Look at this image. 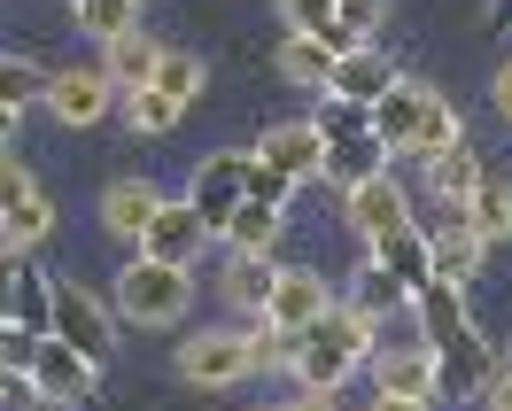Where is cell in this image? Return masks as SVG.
Returning a JSON list of instances; mask_svg holds the SVG:
<instances>
[{
    "label": "cell",
    "instance_id": "1",
    "mask_svg": "<svg viewBox=\"0 0 512 411\" xmlns=\"http://www.w3.org/2000/svg\"><path fill=\"white\" fill-rule=\"evenodd\" d=\"M187 311H194L187 264H156V256L132 249V264L117 272V318H132V326H179Z\"/></svg>",
    "mask_w": 512,
    "mask_h": 411
},
{
    "label": "cell",
    "instance_id": "2",
    "mask_svg": "<svg viewBox=\"0 0 512 411\" xmlns=\"http://www.w3.org/2000/svg\"><path fill=\"white\" fill-rule=\"evenodd\" d=\"M249 373H264L256 365V334H241V326H202V334H187L179 342V380L187 388H241Z\"/></svg>",
    "mask_w": 512,
    "mask_h": 411
},
{
    "label": "cell",
    "instance_id": "3",
    "mask_svg": "<svg viewBox=\"0 0 512 411\" xmlns=\"http://www.w3.org/2000/svg\"><path fill=\"white\" fill-rule=\"evenodd\" d=\"M47 225H55L47 194L32 187V171H24L16 148H8V163H0V233H8V256H32L39 241H47Z\"/></svg>",
    "mask_w": 512,
    "mask_h": 411
},
{
    "label": "cell",
    "instance_id": "4",
    "mask_svg": "<svg viewBox=\"0 0 512 411\" xmlns=\"http://www.w3.org/2000/svg\"><path fill=\"white\" fill-rule=\"evenodd\" d=\"M373 388L381 396L443 404V357H435V342H381L373 349Z\"/></svg>",
    "mask_w": 512,
    "mask_h": 411
},
{
    "label": "cell",
    "instance_id": "5",
    "mask_svg": "<svg viewBox=\"0 0 512 411\" xmlns=\"http://www.w3.org/2000/svg\"><path fill=\"white\" fill-rule=\"evenodd\" d=\"M249 163H256V156H210V163L187 179V202L202 210V225H210L218 241H225V225L241 218V202H249Z\"/></svg>",
    "mask_w": 512,
    "mask_h": 411
},
{
    "label": "cell",
    "instance_id": "6",
    "mask_svg": "<svg viewBox=\"0 0 512 411\" xmlns=\"http://www.w3.org/2000/svg\"><path fill=\"white\" fill-rule=\"evenodd\" d=\"M55 334H63L78 357H94V365H109L117 357V334H109V311H101L86 287H70V280H55Z\"/></svg>",
    "mask_w": 512,
    "mask_h": 411
},
{
    "label": "cell",
    "instance_id": "7",
    "mask_svg": "<svg viewBox=\"0 0 512 411\" xmlns=\"http://www.w3.org/2000/svg\"><path fill=\"white\" fill-rule=\"evenodd\" d=\"M32 380H39V396H47V404H86V396H94V380H101V365H94V357H78L63 334H47L39 357H32Z\"/></svg>",
    "mask_w": 512,
    "mask_h": 411
},
{
    "label": "cell",
    "instance_id": "8",
    "mask_svg": "<svg viewBox=\"0 0 512 411\" xmlns=\"http://www.w3.org/2000/svg\"><path fill=\"white\" fill-rule=\"evenodd\" d=\"M109 94H117V78L101 63H70V70H55L47 109H55L63 125H101V117H109Z\"/></svg>",
    "mask_w": 512,
    "mask_h": 411
},
{
    "label": "cell",
    "instance_id": "9",
    "mask_svg": "<svg viewBox=\"0 0 512 411\" xmlns=\"http://www.w3.org/2000/svg\"><path fill=\"white\" fill-rule=\"evenodd\" d=\"M256 156L272 163V171H288L295 187H311V179H326V156H334V140H326L319 125H272L264 140H256Z\"/></svg>",
    "mask_w": 512,
    "mask_h": 411
},
{
    "label": "cell",
    "instance_id": "10",
    "mask_svg": "<svg viewBox=\"0 0 512 411\" xmlns=\"http://www.w3.org/2000/svg\"><path fill=\"white\" fill-rule=\"evenodd\" d=\"M326 311H334L326 272H311V264H288V272H280V295H272V326L311 342V326H326Z\"/></svg>",
    "mask_w": 512,
    "mask_h": 411
},
{
    "label": "cell",
    "instance_id": "11",
    "mask_svg": "<svg viewBox=\"0 0 512 411\" xmlns=\"http://www.w3.org/2000/svg\"><path fill=\"white\" fill-rule=\"evenodd\" d=\"M435 357H443V396H450V404H458V396H489V388L505 380L497 349L481 342V326H474V334H458L450 349H435Z\"/></svg>",
    "mask_w": 512,
    "mask_h": 411
},
{
    "label": "cell",
    "instance_id": "12",
    "mask_svg": "<svg viewBox=\"0 0 512 411\" xmlns=\"http://www.w3.org/2000/svg\"><path fill=\"white\" fill-rule=\"evenodd\" d=\"M8 326L55 334V272H39L32 256H8Z\"/></svg>",
    "mask_w": 512,
    "mask_h": 411
},
{
    "label": "cell",
    "instance_id": "13",
    "mask_svg": "<svg viewBox=\"0 0 512 411\" xmlns=\"http://www.w3.org/2000/svg\"><path fill=\"white\" fill-rule=\"evenodd\" d=\"M202 241H210L202 210H194V202H163L156 225H148V241H140V256H156V264H187V272H194Z\"/></svg>",
    "mask_w": 512,
    "mask_h": 411
},
{
    "label": "cell",
    "instance_id": "14",
    "mask_svg": "<svg viewBox=\"0 0 512 411\" xmlns=\"http://www.w3.org/2000/svg\"><path fill=\"white\" fill-rule=\"evenodd\" d=\"M481 156L474 148H450V156H435L427 163V194H435V210H443V225H466V202L481 194Z\"/></svg>",
    "mask_w": 512,
    "mask_h": 411
},
{
    "label": "cell",
    "instance_id": "15",
    "mask_svg": "<svg viewBox=\"0 0 512 411\" xmlns=\"http://www.w3.org/2000/svg\"><path fill=\"white\" fill-rule=\"evenodd\" d=\"M373 264H381L388 280L404 287V295H419V287L435 280V233H419V225H404V233H388V241H373Z\"/></svg>",
    "mask_w": 512,
    "mask_h": 411
},
{
    "label": "cell",
    "instance_id": "16",
    "mask_svg": "<svg viewBox=\"0 0 512 411\" xmlns=\"http://www.w3.org/2000/svg\"><path fill=\"white\" fill-rule=\"evenodd\" d=\"M350 225L357 233H365V249H373V241H388V233H404V225H412V210H404V187H396V179H365V187L350 194Z\"/></svg>",
    "mask_w": 512,
    "mask_h": 411
},
{
    "label": "cell",
    "instance_id": "17",
    "mask_svg": "<svg viewBox=\"0 0 512 411\" xmlns=\"http://www.w3.org/2000/svg\"><path fill=\"white\" fill-rule=\"evenodd\" d=\"M156 210H163V194L148 187V179H117V187L101 194V225L117 233V241H148V225H156Z\"/></svg>",
    "mask_w": 512,
    "mask_h": 411
},
{
    "label": "cell",
    "instance_id": "18",
    "mask_svg": "<svg viewBox=\"0 0 512 411\" xmlns=\"http://www.w3.org/2000/svg\"><path fill=\"white\" fill-rule=\"evenodd\" d=\"M412 318H419V342H435V349H450L458 334H474V318H466V295L450 280H427L412 295Z\"/></svg>",
    "mask_w": 512,
    "mask_h": 411
},
{
    "label": "cell",
    "instance_id": "19",
    "mask_svg": "<svg viewBox=\"0 0 512 411\" xmlns=\"http://www.w3.org/2000/svg\"><path fill=\"white\" fill-rule=\"evenodd\" d=\"M427 94H435V86H419V78H396V86H388V101H373V132H381L396 156H412L419 117H427Z\"/></svg>",
    "mask_w": 512,
    "mask_h": 411
},
{
    "label": "cell",
    "instance_id": "20",
    "mask_svg": "<svg viewBox=\"0 0 512 411\" xmlns=\"http://www.w3.org/2000/svg\"><path fill=\"white\" fill-rule=\"evenodd\" d=\"M357 365H365L357 349H342V342H334V334H326V326H311V342H303V357H295L288 373L303 380L311 396H334V388H342V380H350Z\"/></svg>",
    "mask_w": 512,
    "mask_h": 411
},
{
    "label": "cell",
    "instance_id": "21",
    "mask_svg": "<svg viewBox=\"0 0 512 411\" xmlns=\"http://www.w3.org/2000/svg\"><path fill=\"white\" fill-rule=\"evenodd\" d=\"M280 272H288V264H272V256H233V264H225V303L249 311V318H272Z\"/></svg>",
    "mask_w": 512,
    "mask_h": 411
},
{
    "label": "cell",
    "instance_id": "22",
    "mask_svg": "<svg viewBox=\"0 0 512 411\" xmlns=\"http://www.w3.org/2000/svg\"><path fill=\"white\" fill-rule=\"evenodd\" d=\"M388 156H396V148H388L381 132H357V140H334V156H326V179H334L342 194H357L365 179H381V171H388Z\"/></svg>",
    "mask_w": 512,
    "mask_h": 411
},
{
    "label": "cell",
    "instance_id": "23",
    "mask_svg": "<svg viewBox=\"0 0 512 411\" xmlns=\"http://www.w3.org/2000/svg\"><path fill=\"white\" fill-rule=\"evenodd\" d=\"M101 70L125 86V94H140V86H156V70H163V47L148 32H125V39H109L101 47Z\"/></svg>",
    "mask_w": 512,
    "mask_h": 411
},
{
    "label": "cell",
    "instance_id": "24",
    "mask_svg": "<svg viewBox=\"0 0 512 411\" xmlns=\"http://www.w3.org/2000/svg\"><path fill=\"white\" fill-rule=\"evenodd\" d=\"M388 86H396V70H388L381 47H357V55L334 63V94L342 101H365V109H373V101H388Z\"/></svg>",
    "mask_w": 512,
    "mask_h": 411
},
{
    "label": "cell",
    "instance_id": "25",
    "mask_svg": "<svg viewBox=\"0 0 512 411\" xmlns=\"http://www.w3.org/2000/svg\"><path fill=\"white\" fill-rule=\"evenodd\" d=\"M334 47L326 39H303V32H288L280 39V78H295V86H311V94H334Z\"/></svg>",
    "mask_w": 512,
    "mask_h": 411
},
{
    "label": "cell",
    "instance_id": "26",
    "mask_svg": "<svg viewBox=\"0 0 512 411\" xmlns=\"http://www.w3.org/2000/svg\"><path fill=\"white\" fill-rule=\"evenodd\" d=\"M481 249H489V241H481L474 225H443V233H435V280L466 287L481 272Z\"/></svg>",
    "mask_w": 512,
    "mask_h": 411
},
{
    "label": "cell",
    "instance_id": "27",
    "mask_svg": "<svg viewBox=\"0 0 512 411\" xmlns=\"http://www.w3.org/2000/svg\"><path fill=\"white\" fill-rule=\"evenodd\" d=\"M450 148H466V117H458L443 94H427V117H419L412 163H435V156H450Z\"/></svg>",
    "mask_w": 512,
    "mask_h": 411
},
{
    "label": "cell",
    "instance_id": "28",
    "mask_svg": "<svg viewBox=\"0 0 512 411\" xmlns=\"http://www.w3.org/2000/svg\"><path fill=\"white\" fill-rule=\"evenodd\" d=\"M280 225H288V210H264V202H241V218L225 225V249H233V256H272Z\"/></svg>",
    "mask_w": 512,
    "mask_h": 411
},
{
    "label": "cell",
    "instance_id": "29",
    "mask_svg": "<svg viewBox=\"0 0 512 411\" xmlns=\"http://www.w3.org/2000/svg\"><path fill=\"white\" fill-rule=\"evenodd\" d=\"M466 225L481 241H512V179H481V194L466 202Z\"/></svg>",
    "mask_w": 512,
    "mask_h": 411
},
{
    "label": "cell",
    "instance_id": "30",
    "mask_svg": "<svg viewBox=\"0 0 512 411\" xmlns=\"http://www.w3.org/2000/svg\"><path fill=\"white\" fill-rule=\"evenodd\" d=\"M47 86H55V70H39V63H0V109H8V125L32 109V101H47Z\"/></svg>",
    "mask_w": 512,
    "mask_h": 411
},
{
    "label": "cell",
    "instance_id": "31",
    "mask_svg": "<svg viewBox=\"0 0 512 411\" xmlns=\"http://www.w3.org/2000/svg\"><path fill=\"white\" fill-rule=\"evenodd\" d=\"M125 117H132V132L163 140V132L187 117V101H179V94H163V86H140V94H125Z\"/></svg>",
    "mask_w": 512,
    "mask_h": 411
},
{
    "label": "cell",
    "instance_id": "32",
    "mask_svg": "<svg viewBox=\"0 0 512 411\" xmlns=\"http://www.w3.org/2000/svg\"><path fill=\"white\" fill-rule=\"evenodd\" d=\"M78 32L101 39V47L125 39V32H140V0H86V8H78Z\"/></svg>",
    "mask_w": 512,
    "mask_h": 411
},
{
    "label": "cell",
    "instance_id": "33",
    "mask_svg": "<svg viewBox=\"0 0 512 411\" xmlns=\"http://www.w3.org/2000/svg\"><path fill=\"white\" fill-rule=\"evenodd\" d=\"M311 125H319L326 140H357V132H373V109H365V101H342V94H326V109L311 117Z\"/></svg>",
    "mask_w": 512,
    "mask_h": 411
},
{
    "label": "cell",
    "instance_id": "34",
    "mask_svg": "<svg viewBox=\"0 0 512 411\" xmlns=\"http://www.w3.org/2000/svg\"><path fill=\"white\" fill-rule=\"evenodd\" d=\"M156 86H163V94H179V101H194V94H202V55H187V47H163Z\"/></svg>",
    "mask_w": 512,
    "mask_h": 411
},
{
    "label": "cell",
    "instance_id": "35",
    "mask_svg": "<svg viewBox=\"0 0 512 411\" xmlns=\"http://www.w3.org/2000/svg\"><path fill=\"white\" fill-rule=\"evenodd\" d=\"M249 202H264V210H288V202H295V179H288V171H272V163L256 156V163H249Z\"/></svg>",
    "mask_w": 512,
    "mask_h": 411
},
{
    "label": "cell",
    "instance_id": "36",
    "mask_svg": "<svg viewBox=\"0 0 512 411\" xmlns=\"http://www.w3.org/2000/svg\"><path fill=\"white\" fill-rule=\"evenodd\" d=\"M396 303H412V295H404V287L388 280L381 264H365V287H357V311H373V318H388V311H396Z\"/></svg>",
    "mask_w": 512,
    "mask_h": 411
},
{
    "label": "cell",
    "instance_id": "37",
    "mask_svg": "<svg viewBox=\"0 0 512 411\" xmlns=\"http://www.w3.org/2000/svg\"><path fill=\"white\" fill-rule=\"evenodd\" d=\"M388 24V0H342V32L350 39H373Z\"/></svg>",
    "mask_w": 512,
    "mask_h": 411
},
{
    "label": "cell",
    "instance_id": "38",
    "mask_svg": "<svg viewBox=\"0 0 512 411\" xmlns=\"http://www.w3.org/2000/svg\"><path fill=\"white\" fill-rule=\"evenodd\" d=\"M489 101H497V117H505V125H512V63L497 70V78H489Z\"/></svg>",
    "mask_w": 512,
    "mask_h": 411
},
{
    "label": "cell",
    "instance_id": "39",
    "mask_svg": "<svg viewBox=\"0 0 512 411\" xmlns=\"http://www.w3.org/2000/svg\"><path fill=\"white\" fill-rule=\"evenodd\" d=\"M373 411H435V404H419V396H373Z\"/></svg>",
    "mask_w": 512,
    "mask_h": 411
},
{
    "label": "cell",
    "instance_id": "40",
    "mask_svg": "<svg viewBox=\"0 0 512 411\" xmlns=\"http://www.w3.org/2000/svg\"><path fill=\"white\" fill-rule=\"evenodd\" d=\"M288 411H342V404H334V396H311V388H303V396H295Z\"/></svg>",
    "mask_w": 512,
    "mask_h": 411
},
{
    "label": "cell",
    "instance_id": "41",
    "mask_svg": "<svg viewBox=\"0 0 512 411\" xmlns=\"http://www.w3.org/2000/svg\"><path fill=\"white\" fill-rule=\"evenodd\" d=\"M489 32H512V0H489Z\"/></svg>",
    "mask_w": 512,
    "mask_h": 411
},
{
    "label": "cell",
    "instance_id": "42",
    "mask_svg": "<svg viewBox=\"0 0 512 411\" xmlns=\"http://www.w3.org/2000/svg\"><path fill=\"white\" fill-rule=\"evenodd\" d=\"M489 411H512V373L497 380V388H489Z\"/></svg>",
    "mask_w": 512,
    "mask_h": 411
},
{
    "label": "cell",
    "instance_id": "43",
    "mask_svg": "<svg viewBox=\"0 0 512 411\" xmlns=\"http://www.w3.org/2000/svg\"><path fill=\"white\" fill-rule=\"evenodd\" d=\"M70 8H86V0H70Z\"/></svg>",
    "mask_w": 512,
    "mask_h": 411
},
{
    "label": "cell",
    "instance_id": "44",
    "mask_svg": "<svg viewBox=\"0 0 512 411\" xmlns=\"http://www.w3.org/2000/svg\"><path fill=\"white\" fill-rule=\"evenodd\" d=\"M505 373H512V357H505Z\"/></svg>",
    "mask_w": 512,
    "mask_h": 411
}]
</instances>
